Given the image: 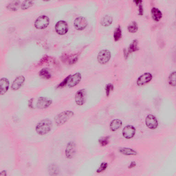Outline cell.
<instances>
[{"label":"cell","instance_id":"1","mask_svg":"<svg viewBox=\"0 0 176 176\" xmlns=\"http://www.w3.org/2000/svg\"><path fill=\"white\" fill-rule=\"evenodd\" d=\"M52 127V121L49 118H45L37 124L35 127V131L39 136H44L50 133Z\"/></svg>","mask_w":176,"mask_h":176},{"label":"cell","instance_id":"2","mask_svg":"<svg viewBox=\"0 0 176 176\" xmlns=\"http://www.w3.org/2000/svg\"><path fill=\"white\" fill-rule=\"evenodd\" d=\"M72 110H66L56 115L54 118V122L57 126H61L66 124L74 115Z\"/></svg>","mask_w":176,"mask_h":176},{"label":"cell","instance_id":"3","mask_svg":"<svg viewBox=\"0 0 176 176\" xmlns=\"http://www.w3.org/2000/svg\"><path fill=\"white\" fill-rule=\"evenodd\" d=\"M77 147L75 142L71 141L67 144L65 150V155L68 159H71L75 156Z\"/></svg>","mask_w":176,"mask_h":176},{"label":"cell","instance_id":"4","mask_svg":"<svg viewBox=\"0 0 176 176\" xmlns=\"http://www.w3.org/2000/svg\"><path fill=\"white\" fill-rule=\"evenodd\" d=\"M87 93L86 89H81L76 92L74 100L77 105L82 106L86 104V100Z\"/></svg>","mask_w":176,"mask_h":176},{"label":"cell","instance_id":"5","mask_svg":"<svg viewBox=\"0 0 176 176\" xmlns=\"http://www.w3.org/2000/svg\"><path fill=\"white\" fill-rule=\"evenodd\" d=\"M111 56V52L109 50L107 49L101 50L97 55L98 62L101 64L104 65L110 61Z\"/></svg>","mask_w":176,"mask_h":176},{"label":"cell","instance_id":"6","mask_svg":"<svg viewBox=\"0 0 176 176\" xmlns=\"http://www.w3.org/2000/svg\"><path fill=\"white\" fill-rule=\"evenodd\" d=\"M52 103V100L50 98L45 97H40L37 100L36 107L39 110H45L50 107Z\"/></svg>","mask_w":176,"mask_h":176},{"label":"cell","instance_id":"7","mask_svg":"<svg viewBox=\"0 0 176 176\" xmlns=\"http://www.w3.org/2000/svg\"><path fill=\"white\" fill-rule=\"evenodd\" d=\"M50 23V20L48 17L45 15L41 16L37 19L35 22V27L38 29H46Z\"/></svg>","mask_w":176,"mask_h":176},{"label":"cell","instance_id":"8","mask_svg":"<svg viewBox=\"0 0 176 176\" xmlns=\"http://www.w3.org/2000/svg\"><path fill=\"white\" fill-rule=\"evenodd\" d=\"M82 79V74L79 72L73 75H70L67 86L69 88H73L77 86L81 82Z\"/></svg>","mask_w":176,"mask_h":176},{"label":"cell","instance_id":"9","mask_svg":"<svg viewBox=\"0 0 176 176\" xmlns=\"http://www.w3.org/2000/svg\"><path fill=\"white\" fill-rule=\"evenodd\" d=\"M55 29L57 34L60 35H64L68 32L69 26L66 22L60 20L56 23Z\"/></svg>","mask_w":176,"mask_h":176},{"label":"cell","instance_id":"10","mask_svg":"<svg viewBox=\"0 0 176 176\" xmlns=\"http://www.w3.org/2000/svg\"><path fill=\"white\" fill-rule=\"evenodd\" d=\"M25 81L26 79L24 76L20 75L17 76L12 82L11 89L13 91L18 90L24 85Z\"/></svg>","mask_w":176,"mask_h":176},{"label":"cell","instance_id":"11","mask_svg":"<svg viewBox=\"0 0 176 176\" xmlns=\"http://www.w3.org/2000/svg\"><path fill=\"white\" fill-rule=\"evenodd\" d=\"M74 27L79 31L85 29L88 25L86 19L83 17L80 16L76 18L74 22Z\"/></svg>","mask_w":176,"mask_h":176},{"label":"cell","instance_id":"12","mask_svg":"<svg viewBox=\"0 0 176 176\" xmlns=\"http://www.w3.org/2000/svg\"><path fill=\"white\" fill-rule=\"evenodd\" d=\"M136 131V128L134 126L131 125H127L123 128V136L126 139H131L135 136Z\"/></svg>","mask_w":176,"mask_h":176},{"label":"cell","instance_id":"13","mask_svg":"<svg viewBox=\"0 0 176 176\" xmlns=\"http://www.w3.org/2000/svg\"><path fill=\"white\" fill-rule=\"evenodd\" d=\"M153 78V76L150 73L146 72L142 74L137 80V84L138 86L145 85L149 83Z\"/></svg>","mask_w":176,"mask_h":176},{"label":"cell","instance_id":"14","mask_svg":"<svg viewBox=\"0 0 176 176\" xmlns=\"http://www.w3.org/2000/svg\"><path fill=\"white\" fill-rule=\"evenodd\" d=\"M145 124L151 130L156 129L158 126V122L156 117L153 115H148L145 119Z\"/></svg>","mask_w":176,"mask_h":176},{"label":"cell","instance_id":"15","mask_svg":"<svg viewBox=\"0 0 176 176\" xmlns=\"http://www.w3.org/2000/svg\"><path fill=\"white\" fill-rule=\"evenodd\" d=\"M10 86L9 81L5 77H2L0 80V94L4 95L8 91Z\"/></svg>","mask_w":176,"mask_h":176},{"label":"cell","instance_id":"16","mask_svg":"<svg viewBox=\"0 0 176 176\" xmlns=\"http://www.w3.org/2000/svg\"><path fill=\"white\" fill-rule=\"evenodd\" d=\"M123 122L118 119H114L111 121L110 125V130L112 131L115 132L120 129L122 126Z\"/></svg>","mask_w":176,"mask_h":176},{"label":"cell","instance_id":"17","mask_svg":"<svg viewBox=\"0 0 176 176\" xmlns=\"http://www.w3.org/2000/svg\"><path fill=\"white\" fill-rule=\"evenodd\" d=\"M151 15L154 21L159 22L162 17V13L159 9L156 7H153L151 10Z\"/></svg>","mask_w":176,"mask_h":176},{"label":"cell","instance_id":"18","mask_svg":"<svg viewBox=\"0 0 176 176\" xmlns=\"http://www.w3.org/2000/svg\"><path fill=\"white\" fill-rule=\"evenodd\" d=\"M49 174L50 176H56L59 174V168L55 164H51L49 165L48 169Z\"/></svg>","mask_w":176,"mask_h":176},{"label":"cell","instance_id":"19","mask_svg":"<svg viewBox=\"0 0 176 176\" xmlns=\"http://www.w3.org/2000/svg\"><path fill=\"white\" fill-rule=\"evenodd\" d=\"M113 22L112 16L109 15H106L101 18L100 20V24L103 26L107 27L110 26Z\"/></svg>","mask_w":176,"mask_h":176},{"label":"cell","instance_id":"20","mask_svg":"<svg viewBox=\"0 0 176 176\" xmlns=\"http://www.w3.org/2000/svg\"><path fill=\"white\" fill-rule=\"evenodd\" d=\"M119 151L121 154L127 156L136 155L137 154V152L133 149L126 147L121 148Z\"/></svg>","mask_w":176,"mask_h":176},{"label":"cell","instance_id":"21","mask_svg":"<svg viewBox=\"0 0 176 176\" xmlns=\"http://www.w3.org/2000/svg\"><path fill=\"white\" fill-rule=\"evenodd\" d=\"M139 50L138 47V41L137 39L134 40L130 43L128 49V53L135 52Z\"/></svg>","mask_w":176,"mask_h":176},{"label":"cell","instance_id":"22","mask_svg":"<svg viewBox=\"0 0 176 176\" xmlns=\"http://www.w3.org/2000/svg\"><path fill=\"white\" fill-rule=\"evenodd\" d=\"M40 76L42 78L46 80H49L51 78V74L47 68H43L40 71Z\"/></svg>","mask_w":176,"mask_h":176},{"label":"cell","instance_id":"23","mask_svg":"<svg viewBox=\"0 0 176 176\" xmlns=\"http://www.w3.org/2000/svg\"><path fill=\"white\" fill-rule=\"evenodd\" d=\"M138 28L137 23L136 21H133L128 26L127 30L129 32L134 33L138 31Z\"/></svg>","mask_w":176,"mask_h":176},{"label":"cell","instance_id":"24","mask_svg":"<svg viewBox=\"0 0 176 176\" xmlns=\"http://www.w3.org/2000/svg\"><path fill=\"white\" fill-rule=\"evenodd\" d=\"M122 37V30L120 26H118L114 33V38L115 42L120 40Z\"/></svg>","mask_w":176,"mask_h":176},{"label":"cell","instance_id":"25","mask_svg":"<svg viewBox=\"0 0 176 176\" xmlns=\"http://www.w3.org/2000/svg\"><path fill=\"white\" fill-rule=\"evenodd\" d=\"M20 4V2L19 1H13L8 5L7 8L10 11H16L19 9Z\"/></svg>","mask_w":176,"mask_h":176},{"label":"cell","instance_id":"26","mask_svg":"<svg viewBox=\"0 0 176 176\" xmlns=\"http://www.w3.org/2000/svg\"><path fill=\"white\" fill-rule=\"evenodd\" d=\"M176 71H174L171 73L168 77V83L172 86H176Z\"/></svg>","mask_w":176,"mask_h":176},{"label":"cell","instance_id":"27","mask_svg":"<svg viewBox=\"0 0 176 176\" xmlns=\"http://www.w3.org/2000/svg\"><path fill=\"white\" fill-rule=\"evenodd\" d=\"M110 137L105 136L100 138L99 140L100 145L101 147L106 146L110 143Z\"/></svg>","mask_w":176,"mask_h":176},{"label":"cell","instance_id":"28","mask_svg":"<svg viewBox=\"0 0 176 176\" xmlns=\"http://www.w3.org/2000/svg\"><path fill=\"white\" fill-rule=\"evenodd\" d=\"M114 86L112 84L108 83L106 85L105 87V90L107 97H109L111 92L114 90Z\"/></svg>","mask_w":176,"mask_h":176},{"label":"cell","instance_id":"29","mask_svg":"<svg viewBox=\"0 0 176 176\" xmlns=\"http://www.w3.org/2000/svg\"><path fill=\"white\" fill-rule=\"evenodd\" d=\"M108 166L107 162H103L101 163L99 168L97 169L96 172L98 174H100L106 170Z\"/></svg>","mask_w":176,"mask_h":176},{"label":"cell","instance_id":"30","mask_svg":"<svg viewBox=\"0 0 176 176\" xmlns=\"http://www.w3.org/2000/svg\"><path fill=\"white\" fill-rule=\"evenodd\" d=\"M69 76L70 75L67 76L61 82H60L58 85L57 86V89H62V88L67 86V84H68V82Z\"/></svg>","mask_w":176,"mask_h":176},{"label":"cell","instance_id":"31","mask_svg":"<svg viewBox=\"0 0 176 176\" xmlns=\"http://www.w3.org/2000/svg\"><path fill=\"white\" fill-rule=\"evenodd\" d=\"M33 4L32 1H25L22 3L21 5V8L22 10H26L31 7Z\"/></svg>","mask_w":176,"mask_h":176},{"label":"cell","instance_id":"32","mask_svg":"<svg viewBox=\"0 0 176 176\" xmlns=\"http://www.w3.org/2000/svg\"><path fill=\"white\" fill-rule=\"evenodd\" d=\"M143 1H142L139 4H138L139 6V15L140 16H142L143 15L144 13V9L143 5H142V2Z\"/></svg>","mask_w":176,"mask_h":176},{"label":"cell","instance_id":"33","mask_svg":"<svg viewBox=\"0 0 176 176\" xmlns=\"http://www.w3.org/2000/svg\"><path fill=\"white\" fill-rule=\"evenodd\" d=\"M33 99L31 98L28 101V106L30 109L33 110L34 109V106L33 105Z\"/></svg>","mask_w":176,"mask_h":176},{"label":"cell","instance_id":"34","mask_svg":"<svg viewBox=\"0 0 176 176\" xmlns=\"http://www.w3.org/2000/svg\"><path fill=\"white\" fill-rule=\"evenodd\" d=\"M136 162L134 161H133L131 162L128 168L129 169H131L133 168L136 166Z\"/></svg>","mask_w":176,"mask_h":176},{"label":"cell","instance_id":"35","mask_svg":"<svg viewBox=\"0 0 176 176\" xmlns=\"http://www.w3.org/2000/svg\"><path fill=\"white\" fill-rule=\"evenodd\" d=\"M7 172L6 170H2L1 173H0V176H6L7 175Z\"/></svg>","mask_w":176,"mask_h":176}]
</instances>
